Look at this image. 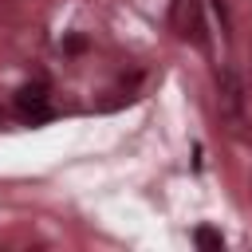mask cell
<instances>
[{
	"instance_id": "cell-1",
	"label": "cell",
	"mask_w": 252,
	"mask_h": 252,
	"mask_svg": "<svg viewBox=\"0 0 252 252\" xmlns=\"http://www.w3.org/2000/svg\"><path fill=\"white\" fill-rule=\"evenodd\" d=\"M173 32L181 39H193L197 47H209V35H205V16H201V0H173Z\"/></svg>"
},
{
	"instance_id": "cell-3",
	"label": "cell",
	"mask_w": 252,
	"mask_h": 252,
	"mask_svg": "<svg viewBox=\"0 0 252 252\" xmlns=\"http://www.w3.org/2000/svg\"><path fill=\"white\" fill-rule=\"evenodd\" d=\"M16 114L28 118V122H43V118L51 114V94H47V83H43V79L20 87V94H16Z\"/></svg>"
},
{
	"instance_id": "cell-5",
	"label": "cell",
	"mask_w": 252,
	"mask_h": 252,
	"mask_svg": "<svg viewBox=\"0 0 252 252\" xmlns=\"http://www.w3.org/2000/svg\"><path fill=\"white\" fill-rule=\"evenodd\" d=\"M209 4H213L217 20H220V32H228V28H232V20H228V8H224V0H209Z\"/></svg>"
},
{
	"instance_id": "cell-4",
	"label": "cell",
	"mask_w": 252,
	"mask_h": 252,
	"mask_svg": "<svg viewBox=\"0 0 252 252\" xmlns=\"http://www.w3.org/2000/svg\"><path fill=\"white\" fill-rule=\"evenodd\" d=\"M193 244H197V248H205V252H220V248H224V236H220L217 228L201 224V228H193Z\"/></svg>"
},
{
	"instance_id": "cell-2",
	"label": "cell",
	"mask_w": 252,
	"mask_h": 252,
	"mask_svg": "<svg viewBox=\"0 0 252 252\" xmlns=\"http://www.w3.org/2000/svg\"><path fill=\"white\" fill-rule=\"evenodd\" d=\"M217 106H220V114L232 118V122L244 118V83H240V75H236L232 67H224V71L217 75Z\"/></svg>"
}]
</instances>
